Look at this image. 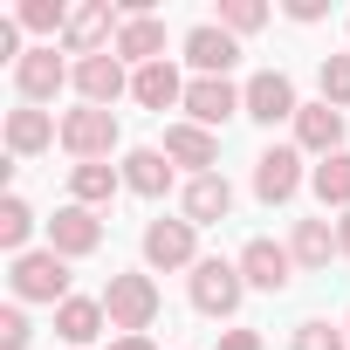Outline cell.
Returning <instances> with one entry per match:
<instances>
[{
    "instance_id": "6da1fadb",
    "label": "cell",
    "mask_w": 350,
    "mask_h": 350,
    "mask_svg": "<svg viewBox=\"0 0 350 350\" xmlns=\"http://www.w3.org/2000/svg\"><path fill=\"white\" fill-rule=\"evenodd\" d=\"M158 309H165V295H158V282L151 275H110V288H103V316H110V329L117 336H144L151 323H158Z\"/></svg>"
},
{
    "instance_id": "7a4b0ae2",
    "label": "cell",
    "mask_w": 350,
    "mask_h": 350,
    "mask_svg": "<svg viewBox=\"0 0 350 350\" xmlns=\"http://www.w3.org/2000/svg\"><path fill=\"white\" fill-rule=\"evenodd\" d=\"M8 282H14V302H69V261L55 254V247H28V254H14V268H8Z\"/></svg>"
},
{
    "instance_id": "3957f363",
    "label": "cell",
    "mask_w": 350,
    "mask_h": 350,
    "mask_svg": "<svg viewBox=\"0 0 350 350\" xmlns=\"http://www.w3.org/2000/svg\"><path fill=\"white\" fill-rule=\"evenodd\" d=\"M14 90H21V103H55L62 90H76V62H62L55 55V42H35L28 55H21V69H14Z\"/></svg>"
},
{
    "instance_id": "277c9868",
    "label": "cell",
    "mask_w": 350,
    "mask_h": 350,
    "mask_svg": "<svg viewBox=\"0 0 350 350\" xmlns=\"http://www.w3.org/2000/svg\"><path fill=\"white\" fill-rule=\"evenodd\" d=\"M62 151L76 165H103L117 151V110H96V103H76L62 117Z\"/></svg>"
},
{
    "instance_id": "5b68a950",
    "label": "cell",
    "mask_w": 350,
    "mask_h": 350,
    "mask_svg": "<svg viewBox=\"0 0 350 350\" xmlns=\"http://www.w3.org/2000/svg\"><path fill=\"white\" fill-rule=\"evenodd\" d=\"M241 295H247V282H241V261H220V254H206V261L193 268V309H200V316L227 323V316L241 309Z\"/></svg>"
},
{
    "instance_id": "8992f818",
    "label": "cell",
    "mask_w": 350,
    "mask_h": 350,
    "mask_svg": "<svg viewBox=\"0 0 350 350\" xmlns=\"http://www.w3.org/2000/svg\"><path fill=\"white\" fill-rule=\"evenodd\" d=\"M117 28H124V14L110 8V0H83V8L69 14V28H62V49H69L76 62L110 55V49H117Z\"/></svg>"
},
{
    "instance_id": "52a82bcc",
    "label": "cell",
    "mask_w": 350,
    "mask_h": 350,
    "mask_svg": "<svg viewBox=\"0 0 350 350\" xmlns=\"http://www.w3.org/2000/svg\"><path fill=\"white\" fill-rule=\"evenodd\" d=\"M206 254H200V227L193 220H151L144 227V268H158V275H172V268H200Z\"/></svg>"
},
{
    "instance_id": "ba28073f",
    "label": "cell",
    "mask_w": 350,
    "mask_h": 350,
    "mask_svg": "<svg viewBox=\"0 0 350 350\" xmlns=\"http://www.w3.org/2000/svg\"><path fill=\"white\" fill-rule=\"evenodd\" d=\"M241 103H247V117L268 124V131H275V124H295V110H302V103H295V83H288L282 69H254V76L241 83Z\"/></svg>"
},
{
    "instance_id": "9c48e42d",
    "label": "cell",
    "mask_w": 350,
    "mask_h": 350,
    "mask_svg": "<svg viewBox=\"0 0 350 350\" xmlns=\"http://www.w3.org/2000/svg\"><path fill=\"white\" fill-rule=\"evenodd\" d=\"M234 261H241V282H247V288H261V295H282V288L295 282V254H288L282 241H268V234H254Z\"/></svg>"
},
{
    "instance_id": "30bf717a",
    "label": "cell",
    "mask_w": 350,
    "mask_h": 350,
    "mask_svg": "<svg viewBox=\"0 0 350 350\" xmlns=\"http://www.w3.org/2000/svg\"><path fill=\"white\" fill-rule=\"evenodd\" d=\"M295 193H302V151L295 144H268L254 158V200L261 206H288Z\"/></svg>"
},
{
    "instance_id": "8fae6325",
    "label": "cell",
    "mask_w": 350,
    "mask_h": 350,
    "mask_svg": "<svg viewBox=\"0 0 350 350\" xmlns=\"http://www.w3.org/2000/svg\"><path fill=\"white\" fill-rule=\"evenodd\" d=\"M227 117H247V103H241V83H227V76H193L186 83V124H227Z\"/></svg>"
},
{
    "instance_id": "7c38bea8",
    "label": "cell",
    "mask_w": 350,
    "mask_h": 350,
    "mask_svg": "<svg viewBox=\"0 0 350 350\" xmlns=\"http://www.w3.org/2000/svg\"><path fill=\"white\" fill-rule=\"evenodd\" d=\"M49 247H55L62 261H83V254L103 247V220H96L90 206H55V220H49Z\"/></svg>"
},
{
    "instance_id": "4fadbf2b",
    "label": "cell",
    "mask_w": 350,
    "mask_h": 350,
    "mask_svg": "<svg viewBox=\"0 0 350 350\" xmlns=\"http://www.w3.org/2000/svg\"><path fill=\"white\" fill-rule=\"evenodd\" d=\"M186 62H193V76H227L241 62V42L220 21H200V28H186Z\"/></svg>"
},
{
    "instance_id": "5bb4252c",
    "label": "cell",
    "mask_w": 350,
    "mask_h": 350,
    "mask_svg": "<svg viewBox=\"0 0 350 350\" xmlns=\"http://www.w3.org/2000/svg\"><path fill=\"white\" fill-rule=\"evenodd\" d=\"M76 96L96 103V110H110L117 96H131V62H117V55H90V62H76Z\"/></svg>"
},
{
    "instance_id": "9a60e30c",
    "label": "cell",
    "mask_w": 350,
    "mask_h": 350,
    "mask_svg": "<svg viewBox=\"0 0 350 350\" xmlns=\"http://www.w3.org/2000/svg\"><path fill=\"white\" fill-rule=\"evenodd\" d=\"M295 151H309V158H336V151H343V110H329L323 96L302 103V110H295Z\"/></svg>"
},
{
    "instance_id": "2e32d148",
    "label": "cell",
    "mask_w": 350,
    "mask_h": 350,
    "mask_svg": "<svg viewBox=\"0 0 350 350\" xmlns=\"http://www.w3.org/2000/svg\"><path fill=\"white\" fill-rule=\"evenodd\" d=\"M131 103H144V110H186V76L172 69V55L131 69Z\"/></svg>"
},
{
    "instance_id": "e0dca14e",
    "label": "cell",
    "mask_w": 350,
    "mask_h": 350,
    "mask_svg": "<svg viewBox=\"0 0 350 350\" xmlns=\"http://www.w3.org/2000/svg\"><path fill=\"white\" fill-rule=\"evenodd\" d=\"M227 213H234V186L220 179V172H200V179H186V193H179V220L213 227V220H227Z\"/></svg>"
},
{
    "instance_id": "ac0fdd59",
    "label": "cell",
    "mask_w": 350,
    "mask_h": 350,
    "mask_svg": "<svg viewBox=\"0 0 350 350\" xmlns=\"http://www.w3.org/2000/svg\"><path fill=\"white\" fill-rule=\"evenodd\" d=\"M117 62H131V69H144V62H165V21L158 14H124V28H117V49H110Z\"/></svg>"
},
{
    "instance_id": "d6986e66",
    "label": "cell",
    "mask_w": 350,
    "mask_h": 350,
    "mask_svg": "<svg viewBox=\"0 0 350 350\" xmlns=\"http://www.w3.org/2000/svg\"><path fill=\"white\" fill-rule=\"evenodd\" d=\"M165 158L172 165H193V179H200V172L220 165V137L206 124H165Z\"/></svg>"
},
{
    "instance_id": "ffe728a7",
    "label": "cell",
    "mask_w": 350,
    "mask_h": 350,
    "mask_svg": "<svg viewBox=\"0 0 350 350\" xmlns=\"http://www.w3.org/2000/svg\"><path fill=\"white\" fill-rule=\"evenodd\" d=\"M124 186H131L137 200H165V193H172V158H165V144L124 151Z\"/></svg>"
},
{
    "instance_id": "44dd1931",
    "label": "cell",
    "mask_w": 350,
    "mask_h": 350,
    "mask_svg": "<svg viewBox=\"0 0 350 350\" xmlns=\"http://www.w3.org/2000/svg\"><path fill=\"white\" fill-rule=\"evenodd\" d=\"M55 137H62V124H55L49 110H35V103L8 110V151H14V158H42Z\"/></svg>"
},
{
    "instance_id": "7402d4cb",
    "label": "cell",
    "mask_w": 350,
    "mask_h": 350,
    "mask_svg": "<svg viewBox=\"0 0 350 350\" xmlns=\"http://www.w3.org/2000/svg\"><path fill=\"white\" fill-rule=\"evenodd\" d=\"M103 329H110L103 295H69V302L55 309V336H62V343H76V350H83V343H96Z\"/></svg>"
},
{
    "instance_id": "603a6c76",
    "label": "cell",
    "mask_w": 350,
    "mask_h": 350,
    "mask_svg": "<svg viewBox=\"0 0 350 350\" xmlns=\"http://www.w3.org/2000/svg\"><path fill=\"white\" fill-rule=\"evenodd\" d=\"M117 186H124V165H110V158L103 165H69V206H90L96 213V206L117 200Z\"/></svg>"
},
{
    "instance_id": "cb8c5ba5",
    "label": "cell",
    "mask_w": 350,
    "mask_h": 350,
    "mask_svg": "<svg viewBox=\"0 0 350 350\" xmlns=\"http://www.w3.org/2000/svg\"><path fill=\"white\" fill-rule=\"evenodd\" d=\"M288 254H295V268H329V254H343L336 247V220H295V234H288Z\"/></svg>"
},
{
    "instance_id": "d4e9b609",
    "label": "cell",
    "mask_w": 350,
    "mask_h": 350,
    "mask_svg": "<svg viewBox=\"0 0 350 350\" xmlns=\"http://www.w3.org/2000/svg\"><path fill=\"white\" fill-rule=\"evenodd\" d=\"M35 206L21 200V193H8V200H0V247H8V254H28V241H35Z\"/></svg>"
},
{
    "instance_id": "484cf974",
    "label": "cell",
    "mask_w": 350,
    "mask_h": 350,
    "mask_svg": "<svg viewBox=\"0 0 350 350\" xmlns=\"http://www.w3.org/2000/svg\"><path fill=\"white\" fill-rule=\"evenodd\" d=\"M309 186H316V200H323V206H336V213H350V151H336V158H323V165L309 172Z\"/></svg>"
},
{
    "instance_id": "4316f807",
    "label": "cell",
    "mask_w": 350,
    "mask_h": 350,
    "mask_svg": "<svg viewBox=\"0 0 350 350\" xmlns=\"http://www.w3.org/2000/svg\"><path fill=\"white\" fill-rule=\"evenodd\" d=\"M69 14H76V8H62V0H21V8H14V21H21L28 35H62Z\"/></svg>"
},
{
    "instance_id": "83f0119b",
    "label": "cell",
    "mask_w": 350,
    "mask_h": 350,
    "mask_svg": "<svg viewBox=\"0 0 350 350\" xmlns=\"http://www.w3.org/2000/svg\"><path fill=\"white\" fill-rule=\"evenodd\" d=\"M316 83H323V103L329 110H350V55H323Z\"/></svg>"
},
{
    "instance_id": "f1b7e54d",
    "label": "cell",
    "mask_w": 350,
    "mask_h": 350,
    "mask_svg": "<svg viewBox=\"0 0 350 350\" xmlns=\"http://www.w3.org/2000/svg\"><path fill=\"white\" fill-rule=\"evenodd\" d=\"M220 28L241 42V35H254V28H268V8L261 0H220Z\"/></svg>"
},
{
    "instance_id": "f546056e",
    "label": "cell",
    "mask_w": 350,
    "mask_h": 350,
    "mask_svg": "<svg viewBox=\"0 0 350 350\" xmlns=\"http://www.w3.org/2000/svg\"><path fill=\"white\" fill-rule=\"evenodd\" d=\"M288 350H350V329H336V323H295Z\"/></svg>"
},
{
    "instance_id": "4dcf8cb0",
    "label": "cell",
    "mask_w": 350,
    "mask_h": 350,
    "mask_svg": "<svg viewBox=\"0 0 350 350\" xmlns=\"http://www.w3.org/2000/svg\"><path fill=\"white\" fill-rule=\"evenodd\" d=\"M28 336H35L28 309H21V302H8V309H0V350H28Z\"/></svg>"
},
{
    "instance_id": "1f68e13d",
    "label": "cell",
    "mask_w": 350,
    "mask_h": 350,
    "mask_svg": "<svg viewBox=\"0 0 350 350\" xmlns=\"http://www.w3.org/2000/svg\"><path fill=\"white\" fill-rule=\"evenodd\" d=\"M213 350H268V343H261V329H220Z\"/></svg>"
},
{
    "instance_id": "d6a6232c",
    "label": "cell",
    "mask_w": 350,
    "mask_h": 350,
    "mask_svg": "<svg viewBox=\"0 0 350 350\" xmlns=\"http://www.w3.org/2000/svg\"><path fill=\"white\" fill-rule=\"evenodd\" d=\"M288 21H302V28L323 21V0H288Z\"/></svg>"
},
{
    "instance_id": "836d02e7",
    "label": "cell",
    "mask_w": 350,
    "mask_h": 350,
    "mask_svg": "<svg viewBox=\"0 0 350 350\" xmlns=\"http://www.w3.org/2000/svg\"><path fill=\"white\" fill-rule=\"evenodd\" d=\"M110 350H158L151 336H110Z\"/></svg>"
},
{
    "instance_id": "e575fe53",
    "label": "cell",
    "mask_w": 350,
    "mask_h": 350,
    "mask_svg": "<svg viewBox=\"0 0 350 350\" xmlns=\"http://www.w3.org/2000/svg\"><path fill=\"white\" fill-rule=\"evenodd\" d=\"M336 247L350 254V213H336Z\"/></svg>"
},
{
    "instance_id": "d590c367",
    "label": "cell",
    "mask_w": 350,
    "mask_h": 350,
    "mask_svg": "<svg viewBox=\"0 0 350 350\" xmlns=\"http://www.w3.org/2000/svg\"><path fill=\"white\" fill-rule=\"evenodd\" d=\"M343 329H350V316H343Z\"/></svg>"
}]
</instances>
